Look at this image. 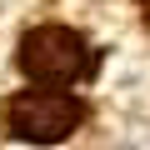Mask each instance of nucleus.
Returning <instances> with one entry per match:
<instances>
[{
    "mask_svg": "<svg viewBox=\"0 0 150 150\" xmlns=\"http://www.w3.org/2000/svg\"><path fill=\"white\" fill-rule=\"evenodd\" d=\"M20 70L30 80H45V85H75L90 70V50L65 25H35L20 40Z\"/></svg>",
    "mask_w": 150,
    "mask_h": 150,
    "instance_id": "1",
    "label": "nucleus"
},
{
    "mask_svg": "<svg viewBox=\"0 0 150 150\" xmlns=\"http://www.w3.org/2000/svg\"><path fill=\"white\" fill-rule=\"evenodd\" d=\"M80 120H85V105L75 95H60V90H25L5 105V125L20 140H35V145L65 140Z\"/></svg>",
    "mask_w": 150,
    "mask_h": 150,
    "instance_id": "2",
    "label": "nucleus"
},
{
    "mask_svg": "<svg viewBox=\"0 0 150 150\" xmlns=\"http://www.w3.org/2000/svg\"><path fill=\"white\" fill-rule=\"evenodd\" d=\"M140 15H145V25H150V0H140Z\"/></svg>",
    "mask_w": 150,
    "mask_h": 150,
    "instance_id": "3",
    "label": "nucleus"
}]
</instances>
